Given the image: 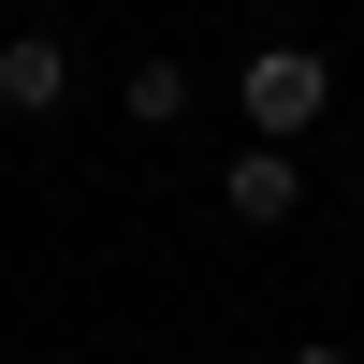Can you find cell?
Wrapping results in <instances>:
<instances>
[{
	"label": "cell",
	"mask_w": 364,
	"mask_h": 364,
	"mask_svg": "<svg viewBox=\"0 0 364 364\" xmlns=\"http://www.w3.org/2000/svg\"><path fill=\"white\" fill-rule=\"evenodd\" d=\"M321 87H336V73H321V44H262L248 73H233V117H248L262 146H291V132L321 117Z\"/></svg>",
	"instance_id": "1"
},
{
	"label": "cell",
	"mask_w": 364,
	"mask_h": 364,
	"mask_svg": "<svg viewBox=\"0 0 364 364\" xmlns=\"http://www.w3.org/2000/svg\"><path fill=\"white\" fill-rule=\"evenodd\" d=\"M0 102H15V117H58V102H73V44H58V29H0Z\"/></svg>",
	"instance_id": "2"
},
{
	"label": "cell",
	"mask_w": 364,
	"mask_h": 364,
	"mask_svg": "<svg viewBox=\"0 0 364 364\" xmlns=\"http://www.w3.org/2000/svg\"><path fill=\"white\" fill-rule=\"evenodd\" d=\"M219 204H233V219H291V204H306V175H291V146H248V161L219 175Z\"/></svg>",
	"instance_id": "3"
},
{
	"label": "cell",
	"mask_w": 364,
	"mask_h": 364,
	"mask_svg": "<svg viewBox=\"0 0 364 364\" xmlns=\"http://www.w3.org/2000/svg\"><path fill=\"white\" fill-rule=\"evenodd\" d=\"M117 117H146V132H175V117H190V73H175V58H132V87H117Z\"/></svg>",
	"instance_id": "4"
},
{
	"label": "cell",
	"mask_w": 364,
	"mask_h": 364,
	"mask_svg": "<svg viewBox=\"0 0 364 364\" xmlns=\"http://www.w3.org/2000/svg\"><path fill=\"white\" fill-rule=\"evenodd\" d=\"M291 364H364V350H291Z\"/></svg>",
	"instance_id": "5"
},
{
	"label": "cell",
	"mask_w": 364,
	"mask_h": 364,
	"mask_svg": "<svg viewBox=\"0 0 364 364\" xmlns=\"http://www.w3.org/2000/svg\"><path fill=\"white\" fill-rule=\"evenodd\" d=\"M350 175H364V161H350Z\"/></svg>",
	"instance_id": "6"
}]
</instances>
